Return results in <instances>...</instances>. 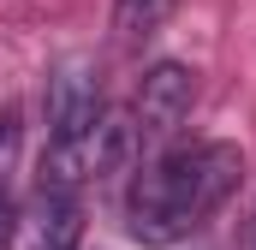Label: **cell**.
I'll list each match as a JSON object with an SVG mask.
<instances>
[{
	"label": "cell",
	"mask_w": 256,
	"mask_h": 250,
	"mask_svg": "<svg viewBox=\"0 0 256 250\" xmlns=\"http://www.w3.org/2000/svg\"><path fill=\"white\" fill-rule=\"evenodd\" d=\"M102 78H96V66L72 60L60 66L54 78H48V137L54 143H78V137H102Z\"/></svg>",
	"instance_id": "3"
},
{
	"label": "cell",
	"mask_w": 256,
	"mask_h": 250,
	"mask_svg": "<svg viewBox=\"0 0 256 250\" xmlns=\"http://www.w3.org/2000/svg\"><path fill=\"white\" fill-rule=\"evenodd\" d=\"M12 232H18V202H12V190H6V179H0V250L12 244Z\"/></svg>",
	"instance_id": "6"
},
{
	"label": "cell",
	"mask_w": 256,
	"mask_h": 250,
	"mask_svg": "<svg viewBox=\"0 0 256 250\" xmlns=\"http://www.w3.org/2000/svg\"><path fill=\"white\" fill-rule=\"evenodd\" d=\"M173 18V0H114V42L137 54L143 42H155Z\"/></svg>",
	"instance_id": "5"
},
{
	"label": "cell",
	"mask_w": 256,
	"mask_h": 250,
	"mask_svg": "<svg viewBox=\"0 0 256 250\" xmlns=\"http://www.w3.org/2000/svg\"><path fill=\"white\" fill-rule=\"evenodd\" d=\"M250 250H256V226H250Z\"/></svg>",
	"instance_id": "8"
},
{
	"label": "cell",
	"mask_w": 256,
	"mask_h": 250,
	"mask_svg": "<svg viewBox=\"0 0 256 250\" xmlns=\"http://www.w3.org/2000/svg\"><path fill=\"white\" fill-rule=\"evenodd\" d=\"M30 238H36V250H78V238H84V202H78V190H42Z\"/></svg>",
	"instance_id": "4"
},
{
	"label": "cell",
	"mask_w": 256,
	"mask_h": 250,
	"mask_svg": "<svg viewBox=\"0 0 256 250\" xmlns=\"http://www.w3.org/2000/svg\"><path fill=\"white\" fill-rule=\"evenodd\" d=\"M238 173H244L238 143H220V137H208V143H167L131 179V196H126L131 238L149 244V250H167L179 238H191L232 196Z\"/></svg>",
	"instance_id": "1"
},
{
	"label": "cell",
	"mask_w": 256,
	"mask_h": 250,
	"mask_svg": "<svg viewBox=\"0 0 256 250\" xmlns=\"http://www.w3.org/2000/svg\"><path fill=\"white\" fill-rule=\"evenodd\" d=\"M12 143H18V114H12V108H0V167H6Z\"/></svg>",
	"instance_id": "7"
},
{
	"label": "cell",
	"mask_w": 256,
	"mask_h": 250,
	"mask_svg": "<svg viewBox=\"0 0 256 250\" xmlns=\"http://www.w3.org/2000/svg\"><path fill=\"white\" fill-rule=\"evenodd\" d=\"M191 102H196V72L179 60H161L137 78V102L126 114V137H131V167H143L149 155H161L179 125L191 120Z\"/></svg>",
	"instance_id": "2"
}]
</instances>
